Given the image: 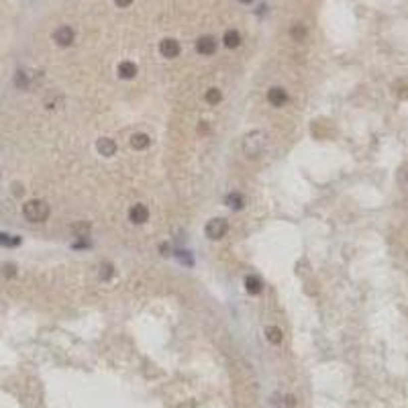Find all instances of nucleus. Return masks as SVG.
<instances>
[{"instance_id":"obj_19","label":"nucleus","mask_w":408,"mask_h":408,"mask_svg":"<svg viewBox=\"0 0 408 408\" xmlns=\"http://www.w3.org/2000/svg\"><path fill=\"white\" fill-rule=\"evenodd\" d=\"M29 74L27 72H23V70H18L16 74H14V86L16 88H20V90H25V88H29Z\"/></svg>"},{"instance_id":"obj_1","label":"nucleus","mask_w":408,"mask_h":408,"mask_svg":"<svg viewBox=\"0 0 408 408\" xmlns=\"http://www.w3.org/2000/svg\"><path fill=\"white\" fill-rule=\"evenodd\" d=\"M23 214H25V219L31 221V223H45L49 219V214H51V208L47 202H43V200H27L23 204Z\"/></svg>"},{"instance_id":"obj_16","label":"nucleus","mask_w":408,"mask_h":408,"mask_svg":"<svg viewBox=\"0 0 408 408\" xmlns=\"http://www.w3.org/2000/svg\"><path fill=\"white\" fill-rule=\"evenodd\" d=\"M0 245H2V247H18L20 245V237H18V235L0 233Z\"/></svg>"},{"instance_id":"obj_24","label":"nucleus","mask_w":408,"mask_h":408,"mask_svg":"<svg viewBox=\"0 0 408 408\" xmlns=\"http://www.w3.org/2000/svg\"><path fill=\"white\" fill-rule=\"evenodd\" d=\"M2 273H4L6 277L16 275V266H14V264H4V266H2Z\"/></svg>"},{"instance_id":"obj_23","label":"nucleus","mask_w":408,"mask_h":408,"mask_svg":"<svg viewBox=\"0 0 408 408\" xmlns=\"http://www.w3.org/2000/svg\"><path fill=\"white\" fill-rule=\"evenodd\" d=\"M72 249H90V241L88 239H76L72 243Z\"/></svg>"},{"instance_id":"obj_2","label":"nucleus","mask_w":408,"mask_h":408,"mask_svg":"<svg viewBox=\"0 0 408 408\" xmlns=\"http://www.w3.org/2000/svg\"><path fill=\"white\" fill-rule=\"evenodd\" d=\"M266 145H268V139H266V133H264V131H251V133L245 135L241 147H243V153L253 159V157H260V155L264 153Z\"/></svg>"},{"instance_id":"obj_15","label":"nucleus","mask_w":408,"mask_h":408,"mask_svg":"<svg viewBox=\"0 0 408 408\" xmlns=\"http://www.w3.org/2000/svg\"><path fill=\"white\" fill-rule=\"evenodd\" d=\"M74 235H76V239H88L90 237V225L88 223H76L72 227Z\"/></svg>"},{"instance_id":"obj_14","label":"nucleus","mask_w":408,"mask_h":408,"mask_svg":"<svg viewBox=\"0 0 408 408\" xmlns=\"http://www.w3.org/2000/svg\"><path fill=\"white\" fill-rule=\"evenodd\" d=\"M149 143H151V139H149L147 133H135V135L131 137V145H133V149H137V151H141V149H147Z\"/></svg>"},{"instance_id":"obj_8","label":"nucleus","mask_w":408,"mask_h":408,"mask_svg":"<svg viewBox=\"0 0 408 408\" xmlns=\"http://www.w3.org/2000/svg\"><path fill=\"white\" fill-rule=\"evenodd\" d=\"M159 53L165 57V59H174L180 55V43L176 39H163L159 43Z\"/></svg>"},{"instance_id":"obj_9","label":"nucleus","mask_w":408,"mask_h":408,"mask_svg":"<svg viewBox=\"0 0 408 408\" xmlns=\"http://www.w3.org/2000/svg\"><path fill=\"white\" fill-rule=\"evenodd\" d=\"M96 151L102 155V157H113L117 153V143L115 139H109V137H100L96 141Z\"/></svg>"},{"instance_id":"obj_21","label":"nucleus","mask_w":408,"mask_h":408,"mask_svg":"<svg viewBox=\"0 0 408 408\" xmlns=\"http://www.w3.org/2000/svg\"><path fill=\"white\" fill-rule=\"evenodd\" d=\"M174 255L178 257V260L184 264V266H192L194 264V260H192V255H190V251H184V249H178V251H174Z\"/></svg>"},{"instance_id":"obj_17","label":"nucleus","mask_w":408,"mask_h":408,"mask_svg":"<svg viewBox=\"0 0 408 408\" xmlns=\"http://www.w3.org/2000/svg\"><path fill=\"white\" fill-rule=\"evenodd\" d=\"M204 100L210 104V106H217L221 100H223V92L219 90V88H210V90H206V94H204Z\"/></svg>"},{"instance_id":"obj_6","label":"nucleus","mask_w":408,"mask_h":408,"mask_svg":"<svg viewBox=\"0 0 408 408\" xmlns=\"http://www.w3.org/2000/svg\"><path fill=\"white\" fill-rule=\"evenodd\" d=\"M217 47H219L217 39L210 37V35L200 37V39L196 41V51H198L200 55H212V53H217Z\"/></svg>"},{"instance_id":"obj_22","label":"nucleus","mask_w":408,"mask_h":408,"mask_svg":"<svg viewBox=\"0 0 408 408\" xmlns=\"http://www.w3.org/2000/svg\"><path fill=\"white\" fill-rule=\"evenodd\" d=\"M290 33H292V37H294L296 41H302V39L306 37V29H304V25H294Z\"/></svg>"},{"instance_id":"obj_3","label":"nucleus","mask_w":408,"mask_h":408,"mask_svg":"<svg viewBox=\"0 0 408 408\" xmlns=\"http://www.w3.org/2000/svg\"><path fill=\"white\" fill-rule=\"evenodd\" d=\"M227 231H229V223H227L225 219H212V221H208L206 227H204L206 237L212 239V241L223 239L225 235H227Z\"/></svg>"},{"instance_id":"obj_13","label":"nucleus","mask_w":408,"mask_h":408,"mask_svg":"<svg viewBox=\"0 0 408 408\" xmlns=\"http://www.w3.org/2000/svg\"><path fill=\"white\" fill-rule=\"evenodd\" d=\"M223 43H225V47H229V49L239 47V45H241V35H239V31L229 29V31L225 33V37H223Z\"/></svg>"},{"instance_id":"obj_11","label":"nucleus","mask_w":408,"mask_h":408,"mask_svg":"<svg viewBox=\"0 0 408 408\" xmlns=\"http://www.w3.org/2000/svg\"><path fill=\"white\" fill-rule=\"evenodd\" d=\"M245 290L251 294V296H255V294H260L262 290H264V282H262V277L260 275H255V273H249L247 277H245Z\"/></svg>"},{"instance_id":"obj_4","label":"nucleus","mask_w":408,"mask_h":408,"mask_svg":"<svg viewBox=\"0 0 408 408\" xmlns=\"http://www.w3.org/2000/svg\"><path fill=\"white\" fill-rule=\"evenodd\" d=\"M74 39H76V33H74V29L70 25H63V27L53 31V41L59 47H70L74 43Z\"/></svg>"},{"instance_id":"obj_7","label":"nucleus","mask_w":408,"mask_h":408,"mask_svg":"<svg viewBox=\"0 0 408 408\" xmlns=\"http://www.w3.org/2000/svg\"><path fill=\"white\" fill-rule=\"evenodd\" d=\"M268 100L272 106H275V109H282L288 102V92L284 88H280V86H273V88L268 90Z\"/></svg>"},{"instance_id":"obj_12","label":"nucleus","mask_w":408,"mask_h":408,"mask_svg":"<svg viewBox=\"0 0 408 408\" xmlns=\"http://www.w3.org/2000/svg\"><path fill=\"white\" fill-rule=\"evenodd\" d=\"M225 204L231 210H241L245 206V196L239 194V192H229V194L225 196Z\"/></svg>"},{"instance_id":"obj_26","label":"nucleus","mask_w":408,"mask_h":408,"mask_svg":"<svg viewBox=\"0 0 408 408\" xmlns=\"http://www.w3.org/2000/svg\"><path fill=\"white\" fill-rule=\"evenodd\" d=\"M239 2H243V4H251V2H255V0H239Z\"/></svg>"},{"instance_id":"obj_5","label":"nucleus","mask_w":408,"mask_h":408,"mask_svg":"<svg viewBox=\"0 0 408 408\" xmlns=\"http://www.w3.org/2000/svg\"><path fill=\"white\" fill-rule=\"evenodd\" d=\"M129 221L133 225H143L149 221V208L145 204H133L129 210Z\"/></svg>"},{"instance_id":"obj_18","label":"nucleus","mask_w":408,"mask_h":408,"mask_svg":"<svg viewBox=\"0 0 408 408\" xmlns=\"http://www.w3.org/2000/svg\"><path fill=\"white\" fill-rule=\"evenodd\" d=\"M266 337H268V341L270 343H273V345H280V343H282V331L280 329H277V327H268L266 329Z\"/></svg>"},{"instance_id":"obj_20","label":"nucleus","mask_w":408,"mask_h":408,"mask_svg":"<svg viewBox=\"0 0 408 408\" xmlns=\"http://www.w3.org/2000/svg\"><path fill=\"white\" fill-rule=\"evenodd\" d=\"M113 273H115L113 264H106V262L100 264V273H98V275H100V280H102V282H109L111 277H113Z\"/></svg>"},{"instance_id":"obj_25","label":"nucleus","mask_w":408,"mask_h":408,"mask_svg":"<svg viewBox=\"0 0 408 408\" xmlns=\"http://www.w3.org/2000/svg\"><path fill=\"white\" fill-rule=\"evenodd\" d=\"M131 2H133V0H115V4H117L119 8H127Z\"/></svg>"},{"instance_id":"obj_10","label":"nucleus","mask_w":408,"mask_h":408,"mask_svg":"<svg viewBox=\"0 0 408 408\" xmlns=\"http://www.w3.org/2000/svg\"><path fill=\"white\" fill-rule=\"evenodd\" d=\"M137 63H133V61H121L119 63V70H117V74H119V78H123V80H133L135 76H137Z\"/></svg>"}]
</instances>
